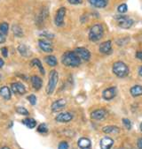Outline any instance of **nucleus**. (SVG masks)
Listing matches in <instances>:
<instances>
[{
	"label": "nucleus",
	"mask_w": 142,
	"mask_h": 149,
	"mask_svg": "<svg viewBox=\"0 0 142 149\" xmlns=\"http://www.w3.org/2000/svg\"><path fill=\"white\" fill-rule=\"evenodd\" d=\"M75 52L78 55L80 58H82L84 61H88L91 58V52L83 47H79L75 49Z\"/></svg>",
	"instance_id": "nucleus-8"
},
{
	"label": "nucleus",
	"mask_w": 142,
	"mask_h": 149,
	"mask_svg": "<svg viewBox=\"0 0 142 149\" xmlns=\"http://www.w3.org/2000/svg\"><path fill=\"white\" fill-rule=\"evenodd\" d=\"M66 15V8L65 7H61L59 10L57 11L55 18H54V22L57 26H61L64 24V18Z\"/></svg>",
	"instance_id": "nucleus-6"
},
{
	"label": "nucleus",
	"mask_w": 142,
	"mask_h": 149,
	"mask_svg": "<svg viewBox=\"0 0 142 149\" xmlns=\"http://www.w3.org/2000/svg\"><path fill=\"white\" fill-rule=\"evenodd\" d=\"M45 63L49 65V66H52V67H54L58 65V61H57V58L55 56H52V55H49L45 57Z\"/></svg>",
	"instance_id": "nucleus-25"
},
{
	"label": "nucleus",
	"mask_w": 142,
	"mask_h": 149,
	"mask_svg": "<svg viewBox=\"0 0 142 149\" xmlns=\"http://www.w3.org/2000/svg\"><path fill=\"white\" fill-rule=\"evenodd\" d=\"M59 80V73L57 72L55 70L51 71L50 74H49V80H48V84L46 86V93L47 95H52L57 86V83H58Z\"/></svg>",
	"instance_id": "nucleus-4"
},
{
	"label": "nucleus",
	"mask_w": 142,
	"mask_h": 149,
	"mask_svg": "<svg viewBox=\"0 0 142 149\" xmlns=\"http://www.w3.org/2000/svg\"><path fill=\"white\" fill-rule=\"evenodd\" d=\"M31 80V84H32V86L36 89V90H39V89L42 87V85H43V80L41 79L40 77L37 76V75H33L30 79Z\"/></svg>",
	"instance_id": "nucleus-17"
},
{
	"label": "nucleus",
	"mask_w": 142,
	"mask_h": 149,
	"mask_svg": "<svg viewBox=\"0 0 142 149\" xmlns=\"http://www.w3.org/2000/svg\"><path fill=\"white\" fill-rule=\"evenodd\" d=\"M78 147L80 149H91L92 147V143L91 140L87 138H81L79 139L77 142Z\"/></svg>",
	"instance_id": "nucleus-16"
},
{
	"label": "nucleus",
	"mask_w": 142,
	"mask_h": 149,
	"mask_svg": "<svg viewBox=\"0 0 142 149\" xmlns=\"http://www.w3.org/2000/svg\"><path fill=\"white\" fill-rule=\"evenodd\" d=\"M100 52L105 55H109L112 52V42L111 41H106L100 45Z\"/></svg>",
	"instance_id": "nucleus-14"
},
{
	"label": "nucleus",
	"mask_w": 142,
	"mask_h": 149,
	"mask_svg": "<svg viewBox=\"0 0 142 149\" xmlns=\"http://www.w3.org/2000/svg\"><path fill=\"white\" fill-rule=\"evenodd\" d=\"M138 74L142 77V65L138 68Z\"/></svg>",
	"instance_id": "nucleus-41"
},
{
	"label": "nucleus",
	"mask_w": 142,
	"mask_h": 149,
	"mask_svg": "<svg viewBox=\"0 0 142 149\" xmlns=\"http://www.w3.org/2000/svg\"><path fill=\"white\" fill-rule=\"evenodd\" d=\"M37 132L40 133H46L48 132V127L46 124H40L37 127Z\"/></svg>",
	"instance_id": "nucleus-28"
},
{
	"label": "nucleus",
	"mask_w": 142,
	"mask_h": 149,
	"mask_svg": "<svg viewBox=\"0 0 142 149\" xmlns=\"http://www.w3.org/2000/svg\"><path fill=\"white\" fill-rule=\"evenodd\" d=\"M12 91L14 94L18 95H24L26 93V87L22 83L15 82L12 84Z\"/></svg>",
	"instance_id": "nucleus-13"
},
{
	"label": "nucleus",
	"mask_w": 142,
	"mask_h": 149,
	"mask_svg": "<svg viewBox=\"0 0 142 149\" xmlns=\"http://www.w3.org/2000/svg\"><path fill=\"white\" fill-rule=\"evenodd\" d=\"M18 51L22 56H25V57H28V56H30L31 55L30 49L24 44H20L18 46Z\"/></svg>",
	"instance_id": "nucleus-21"
},
{
	"label": "nucleus",
	"mask_w": 142,
	"mask_h": 149,
	"mask_svg": "<svg viewBox=\"0 0 142 149\" xmlns=\"http://www.w3.org/2000/svg\"><path fill=\"white\" fill-rule=\"evenodd\" d=\"M1 53H2L4 57H7L8 56V49L6 47L1 48Z\"/></svg>",
	"instance_id": "nucleus-35"
},
{
	"label": "nucleus",
	"mask_w": 142,
	"mask_h": 149,
	"mask_svg": "<svg viewBox=\"0 0 142 149\" xmlns=\"http://www.w3.org/2000/svg\"><path fill=\"white\" fill-rule=\"evenodd\" d=\"M9 31V24L7 22H2L0 24V32L3 35H7Z\"/></svg>",
	"instance_id": "nucleus-27"
},
{
	"label": "nucleus",
	"mask_w": 142,
	"mask_h": 149,
	"mask_svg": "<svg viewBox=\"0 0 142 149\" xmlns=\"http://www.w3.org/2000/svg\"><path fill=\"white\" fill-rule=\"evenodd\" d=\"M58 149H69V144L66 141H61L59 144Z\"/></svg>",
	"instance_id": "nucleus-34"
},
{
	"label": "nucleus",
	"mask_w": 142,
	"mask_h": 149,
	"mask_svg": "<svg viewBox=\"0 0 142 149\" xmlns=\"http://www.w3.org/2000/svg\"><path fill=\"white\" fill-rule=\"evenodd\" d=\"M5 42H6V36H5V35H3L1 32H0V44L4 43Z\"/></svg>",
	"instance_id": "nucleus-37"
},
{
	"label": "nucleus",
	"mask_w": 142,
	"mask_h": 149,
	"mask_svg": "<svg viewBox=\"0 0 142 149\" xmlns=\"http://www.w3.org/2000/svg\"><path fill=\"white\" fill-rule=\"evenodd\" d=\"M102 132L106 134H117L120 132V129L115 125H107L102 128Z\"/></svg>",
	"instance_id": "nucleus-19"
},
{
	"label": "nucleus",
	"mask_w": 142,
	"mask_h": 149,
	"mask_svg": "<svg viewBox=\"0 0 142 149\" xmlns=\"http://www.w3.org/2000/svg\"><path fill=\"white\" fill-rule=\"evenodd\" d=\"M67 105V102L64 99H59L55 102H53L51 105V109L52 112H58L62 110Z\"/></svg>",
	"instance_id": "nucleus-10"
},
{
	"label": "nucleus",
	"mask_w": 142,
	"mask_h": 149,
	"mask_svg": "<svg viewBox=\"0 0 142 149\" xmlns=\"http://www.w3.org/2000/svg\"><path fill=\"white\" fill-rule=\"evenodd\" d=\"M38 46L39 48L46 53H51L53 51V46L51 42H49L48 40L45 39H40L38 41Z\"/></svg>",
	"instance_id": "nucleus-9"
},
{
	"label": "nucleus",
	"mask_w": 142,
	"mask_h": 149,
	"mask_svg": "<svg viewBox=\"0 0 142 149\" xmlns=\"http://www.w3.org/2000/svg\"><path fill=\"white\" fill-rule=\"evenodd\" d=\"M2 149H10V148H9L8 146H3V147H2Z\"/></svg>",
	"instance_id": "nucleus-42"
},
{
	"label": "nucleus",
	"mask_w": 142,
	"mask_h": 149,
	"mask_svg": "<svg viewBox=\"0 0 142 149\" xmlns=\"http://www.w3.org/2000/svg\"><path fill=\"white\" fill-rule=\"evenodd\" d=\"M113 145H114V140L109 137L102 138L100 142V149H111Z\"/></svg>",
	"instance_id": "nucleus-15"
},
{
	"label": "nucleus",
	"mask_w": 142,
	"mask_h": 149,
	"mask_svg": "<svg viewBox=\"0 0 142 149\" xmlns=\"http://www.w3.org/2000/svg\"><path fill=\"white\" fill-rule=\"evenodd\" d=\"M27 99H28V102H30L31 105L35 106V105L37 104V97H36L35 95H28V96L27 97Z\"/></svg>",
	"instance_id": "nucleus-31"
},
{
	"label": "nucleus",
	"mask_w": 142,
	"mask_h": 149,
	"mask_svg": "<svg viewBox=\"0 0 142 149\" xmlns=\"http://www.w3.org/2000/svg\"><path fill=\"white\" fill-rule=\"evenodd\" d=\"M61 63L69 67H77L81 64V58L75 51H67L62 55Z\"/></svg>",
	"instance_id": "nucleus-1"
},
{
	"label": "nucleus",
	"mask_w": 142,
	"mask_h": 149,
	"mask_svg": "<svg viewBox=\"0 0 142 149\" xmlns=\"http://www.w3.org/2000/svg\"><path fill=\"white\" fill-rule=\"evenodd\" d=\"M115 19L117 21L118 26L122 28H124V29L131 28L134 23L133 19H131L130 17L126 16V15H117L115 17Z\"/></svg>",
	"instance_id": "nucleus-5"
},
{
	"label": "nucleus",
	"mask_w": 142,
	"mask_h": 149,
	"mask_svg": "<svg viewBox=\"0 0 142 149\" xmlns=\"http://www.w3.org/2000/svg\"><path fill=\"white\" fill-rule=\"evenodd\" d=\"M113 72L116 76H117L118 78H124L129 74V67L127 66V65L122 61H117L115 62L113 65Z\"/></svg>",
	"instance_id": "nucleus-2"
},
{
	"label": "nucleus",
	"mask_w": 142,
	"mask_h": 149,
	"mask_svg": "<svg viewBox=\"0 0 142 149\" xmlns=\"http://www.w3.org/2000/svg\"><path fill=\"white\" fill-rule=\"evenodd\" d=\"M88 2L96 8H104L107 6V0H88Z\"/></svg>",
	"instance_id": "nucleus-20"
},
{
	"label": "nucleus",
	"mask_w": 142,
	"mask_h": 149,
	"mask_svg": "<svg viewBox=\"0 0 142 149\" xmlns=\"http://www.w3.org/2000/svg\"><path fill=\"white\" fill-rule=\"evenodd\" d=\"M16 112L20 115H22V116H28V114H30V112H28V110L23 107H18L16 109Z\"/></svg>",
	"instance_id": "nucleus-29"
},
{
	"label": "nucleus",
	"mask_w": 142,
	"mask_h": 149,
	"mask_svg": "<svg viewBox=\"0 0 142 149\" xmlns=\"http://www.w3.org/2000/svg\"><path fill=\"white\" fill-rule=\"evenodd\" d=\"M131 95L133 96V97H138V96H140L142 95V86H139V85H135L133 86L131 88Z\"/></svg>",
	"instance_id": "nucleus-22"
},
{
	"label": "nucleus",
	"mask_w": 142,
	"mask_h": 149,
	"mask_svg": "<svg viewBox=\"0 0 142 149\" xmlns=\"http://www.w3.org/2000/svg\"><path fill=\"white\" fill-rule=\"evenodd\" d=\"M123 125H124V127L127 129V130H131V122L129 120L128 118H123Z\"/></svg>",
	"instance_id": "nucleus-30"
},
{
	"label": "nucleus",
	"mask_w": 142,
	"mask_h": 149,
	"mask_svg": "<svg viewBox=\"0 0 142 149\" xmlns=\"http://www.w3.org/2000/svg\"><path fill=\"white\" fill-rule=\"evenodd\" d=\"M68 2L71 5H80L83 3V0H68Z\"/></svg>",
	"instance_id": "nucleus-36"
},
{
	"label": "nucleus",
	"mask_w": 142,
	"mask_h": 149,
	"mask_svg": "<svg viewBox=\"0 0 142 149\" xmlns=\"http://www.w3.org/2000/svg\"><path fill=\"white\" fill-rule=\"evenodd\" d=\"M104 35V29L103 26L100 24H95L93 25L89 32V39L92 42H98L100 41Z\"/></svg>",
	"instance_id": "nucleus-3"
},
{
	"label": "nucleus",
	"mask_w": 142,
	"mask_h": 149,
	"mask_svg": "<svg viewBox=\"0 0 142 149\" xmlns=\"http://www.w3.org/2000/svg\"><path fill=\"white\" fill-rule=\"evenodd\" d=\"M0 96L3 97L5 100H10L12 97V92L10 90V88L6 86H2L0 88Z\"/></svg>",
	"instance_id": "nucleus-18"
},
{
	"label": "nucleus",
	"mask_w": 142,
	"mask_h": 149,
	"mask_svg": "<svg viewBox=\"0 0 142 149\" xmlns=\"http://www.w3.org/2000/svg\"><path fill=\"white\" fill-rule=\"evenodd\" d=\"M73 119V115L70 112H62L60 113L55 117V120L60 123H68Z\"/></svg>",
	"instance_id": "nucleus-12"
},
{
	"label": "nucleus",
	"mask_w": 142,
	"mask_h": 149,
	"mask_svg": "<svg viewBox=\"0 0 142 149\" xmlns=\"http://www.w3.org/2000/svg\"><path fill=\"white\" fill-rule=\"evenodd\" d=\"M120 149H126V148H125V147H121Z\"/></svg>",
	"instance_id": "nucleus-44"
},
{
	"label": "nucleus",
	"mask_w": 142,
	"mask_h": 149,
	"mask_svg": "<svg viewBox=\"0 0 142 149\" xmlns=\"http://www.w3.org/2000/svg\"><path fill=\"white\" fill-rule=\"evenodd\" d=\"M107 112L105 109H99L93 110L91 113V117H92V119H93V120L100 121V120H103V119L107 116Z\"/></svg>",
	"instance_id": "nucleus-11"
},
{
	"label": "nucleus",
	"mask_w": 142,
	"mask_h": 149,
	"mask_svg": "<svg viewBox=\"0 0 142 149\" xmlns=\"http://www.w3.org/2000/svg\"><path fill=\"white\" fill-rule=\"evenodd\" d=\"M117 95V87L116 86H111L108 88H106L102 92V97L106 101H110L115 98Z\"/></svg>",
	"instance_id": "nucleus-7"
},
{
	"label": "nucleus",
	"mask_w": 142,
	"mask_h": 149,
	"mask_svg": "<svg viewBox=\"0 0 142 149\" xmlns=\"http://www.w3.org/2000/svg\"><path fill=\"white\" fill-rule=\"evenodd\" d=\"M138 148L142 149V138L138 139Z\"/></svg>",
	"instance_id": "nucleus-39"
},
{
	"label": "nucleus",
	"mask_w": 142,
	"mask_h": 149,
	"mask_svg": "<svg viewBox=\"0 0 142 149\" xmlns=\"http://www.w3.org/2000/svg\"><path fill=\"white\" fill-rule=\"evenodd\" d=\"M140 131L142 132V123L140 124Z\"/></svg>",
	"instance_id": "nucleus-43"
},
{
	"label": "nucleus",
	"mask_w": 142,
	"mask_h": 149,
	"mask_svg": "<svg viewBox=\"0 0 142 149\" xmlns=\"http://www.w3.org/2000/svg\"><path fill=\"white\" fill-rule=\"evenodd\" d=\"M4 65H5V62H4V60L2 58H0V68H2L3 66H4Z\"/></svg>",
	"instance_id": "nucleus-40"
},
{
	"label": "nucleus",
	"mask_w": 142,
	"mask_h": 149,
	"mask_svg": "<svg viewBox=\"0 0 142 149\" xmlns=\"http://www.w3.org/2000/svg\"><path fill=\"white\" fill-rule=\"evenodd\" d=\"M40 36H43V37H45V38H47V39H49V40L54 38V35L52 34V33H50V32H47V31H44L43 33L40 34Z\"/></svg>",
	"instance_id": "nucleus-33"
},
{
	"label": "nucleus",
	"mask_w": 142,
	"mask_h": 149,
	"mask_svg": "<svg viewBox=\"0 0 142 149\" xmlns=\"http://www.w3.org/2000/svg\"><path fill=\"white\" fill-rule=\"evenodd\" d=\"M12 29H13V35H14L16 37H21V36H23V31H22V29H21V27H20V26H18V25H13V27H12Z\"/></svg>",
	"instance_id": "nucleus-26"
},
{
	"label": "nucleus",
	"mask_w": 142,
	"mask_h": 149,
	"mask_svg": "<svg viewBox=\"0 0 142 149\" xmlns=\"http://www.w3.org/2000/svg\"><path fill=\"white\" fill-rule=\"evenodd\" d=\"M136 57L138 58L139 60H142V51H138L136 53Z\"/></svg>",
	"instance_id": "nucleus-38"
},
{
	"label": "nucleus",
	"mask_w": 142,
	"mask_h": 149,
	"mask_svg": "<svg viewBox=\"0 0 142 149\" xmlns=\"http://www.w3.org/2000/svg\"><path fill=\"white\" fill-rule=\"evenodd\" d=\"M22 124L27 126L28 128H30V129H33L36 127L37 125V122L35 119L33 118H30V117H28V118H25L24 120L22 121Z\"/></svg>",
	"instance_id": "nucleus-24"
},
{
	"label": "nucleus",
	"mask_w": 142,
	"mask_h": 149,
	"mask_svg": "<svg viewBox=\"0 0 142 149\" xmlns=\"http://www.w3.org/2000/svg\"><path fill=\"white\" fill-rule=\"evenodd\" d=\"M127 10H128V6H127V5L126 4H122V5H120L119 6H118V8H117V11L120 13H125L126 12H127Z\"/></svg>",
	"instance_id": "nucleus-32"
},
{
	"label": "nucleus",
	"mask_w": 142,
	"mask_h": 149,
	"mask_svg": "<svg viewBox=\"0 0 142 149\" xmlns=\"http://www.w3.org/2000/svg\"><path fill=\"white\" fill-rule=\"evenodd\" d=\"M30 65H31L32 66H36V67H37V68H38V70L40 71V72H41L43 75H45V68H44V66H43V64L41 63V61L39 60L38 58H34L33 60L30 62Z\"/></svg>",
	"instance_id": "nucleus-23"
}]
</instances>
